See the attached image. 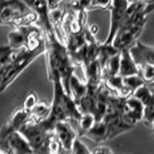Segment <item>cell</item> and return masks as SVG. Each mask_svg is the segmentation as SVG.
Segmentation results:
<instances>
[{"label": "cell", "instance_id": "1", "mask_svg": "<svg viewBox=\"0 0 154 154\" xmlns=\"http://www.w3.org/2000/svg\"><path fill=\"white\" fill-rule=\"evenodd\" d=\"M48 78L53 83V100L50 114L42 123L48 131L52 132L54 131L55 125L60 122H78L82 113L71 96L65 91L60 74L58 72H54L51 75H48Z\"/></svg>", "mask_w": 154, "mask_h": 154}, {"label": "cell", "instance_id": "2", "mask_svg": "<svg viewBox=\"0 0 154 154\" xmlns=\"http://www.w3.org/2000/svg\"><path fill=\"white\" fill-rule=\"evenodd\" d=\"M45 37L46 40L47 74L51 75L54 72H58L61 76L65 91L70 95L69 81L71 76L74 74L76 66L71 60L66 45L58 38L55 31L45 33Z\"/></svg>", "mask_w": 154, "mask_h": 154}, {"label": "cell", "instance_id": "3", "mask_svg": "<svg viewBox=\"0 0 154 154\" xmlns=\"http://www.w3.org/2000/svg\"><path fill=\"white\" fill-rule=\"evenodd\" d=\"M146 3L143 0L130 3L124 22L116 34L112 45L118 50L131 48L143 31L148 14L144 13Z\"/></svg>", "mask_w": 154, "mask_h": 154}, {"label": "cell", "instance_id": "4", "mask_svg": "<svg viewBox=\"0 0 154 154\" xmlns=\"http://www.w3.org/2000/svg\"><path fill=\"white\" fill-rule=\"evenodd\" d=\"M45 52L46 47L36 51H30L26 49L25 47H23L21 49L16 51V54H14L12 63L10 64L7 73L5 75L3 81L1 82V84H0V94L3 93L21 74V72L27 66H30L38 57H40L42 54H45Z\"/></svg>", "mask_w": 154, "mask_h": 154}, {"label": "cell", "instance_id": "5", "mask_svg": "<svg viewBox=\"0 0 154 154\" xmlns=\"http://www.w3.org/2000/svg\"><path fill=\"white\" fill-rule=\"evenodd\" d=\"M30 143L34 154H47V144L50 134L53 132L43 126L41 122H33L30 120L24 123L18 130Z\"/></svg>", "mask_w": 154, "mask_h": 154}, {"label": "cell", "instance_id": "6", "mask_svg": "<svg viewBox=\"0 0 154 154\" xmlns=\"http://www.w3.org/2000/svg\"><path fill=\"white\" fill-rule=\"evenodd\" d=\"M129 4L130 3L127 0H113L112 1V5L110 7V30L106 40L103 42L105 45H112L116 34L124 22Z\"/></svg>", "mask_w": 154, "mask_h": 154}, {"label": "cell", "instance_id": "7", "mask_svg": "<svg viewBox=\"0 0 154 154\" xmlns=\"http://www.w3.org/2000/svg\"><path fill=\"white\" fill-rule=\"evenodd\" d=\"M54 133L62 146L63 152L69 154L71 152L73 144L77 139V134L72 128L69 122H60L54 127Z\"/></svg>", "mask_w": 154, "mask_h": 154}, {"label": "cell", "instance_id": "8", "mask_svg": "<svg viewBox=\"0 0 154 154\" xmlns=\"http://www.w3.org/2000/svg\"><path fill=\"white\" fill-rule=\"evenodd\" d=\"M144 113V106L143 102L134 95L124 100L123 105V118L127 123L134 125L143 122Z\"/></svg>", "mask_w": 154, "mask_h": 154}, {"label": "cell", "instance_id": "9", "mask_svg": "<svg viewBox=\"0 0 154 154\" xmlns=\"http://www.w3.org/2000/svg\"><path fill=\"white\" fill-rule=\"evenodd\" d=\"M84 81L90 88H98L103 83V69L98 58L81 66Z\"/></svg>", "mask_w": 154, "mask_h": 154}, {"label": "cell", "instance_id": "10", "mask_svg": "<svg viewBox=\"0 0 154 154\" xmlns=\"http://www.w3.org/2000/svg\"><path fill=\"white\" fill-rule=\"evenodd\" d=\"M29 119V113L25 112L21 107L14 111L5 124L0 129V140L7 139L12 133L18 131L22 125Z\"/></svg>", "mask_w": 154, "mask_h": 154}, {"label": "cell", "instance_id": "11", "mask_svg": "<svg viewBox=\"0 0 154 154\" xmlns=\"http://www.w3.org/2000/svg\"><path fill=\"white\" fill-rule=\"evenodd\" d=\"M130 52L135 63L138 65L149 64L154 66V47L142 42H136L130 48Z\"/></svg>", "mask_w": 154, "mask_h": 154}, {"label": "cell", "instance_id": "12", "mask_svg": "<svg viewBox=\"0 0 154 154\" xmlns=\"http://www.w3.org/2000/svg\"><path fill=\"white\" fill-rule=\"evenodd\" d=\"M7 139L14 154H34L30 143L19 131L12 133Z\"/></svg>", "mask_w": 154, "mask_h": 154}, {"label": "cell", "instance_id": "13", "mask_svg": "<svg viewBox=\"0 0 154 154\" xmlns=\"http://www.w3.org/2000/svg\"><path fill=\"white\" fill-rule=\"evenodd\" d=\"M139 74V67L135 63L130 52V48L120 51V66L119 75L126 77L130 75Z\"/></svg>", "mask_w": 154, "mask_h": 154}, {"label": "cell", "instance_id": "14", "mask_svg": "<svg viewBox=\"0 0 154 154\" xmlns=\"http://www.w3.org/2000/svg\"><path fill=\"white\" fill-rule=\"evenodd\" d=\"M84 137L88 138L95 143H101L108 141L107 125L104 122V120L101 119L99 122H95L94 126L84 135Z\"/></svg>", "mask_w": 154, "mask_h": 154}, {"label": "cell", "instance_id": "15", "mask_svg": "<svg viewBox=\"0 0 154 154\" xmlns=\"http://www.w3.org/2000/svg\"><path fill=\"white\" fill-rule=\"evenodd\" d=\"M26 27H17L14 28L8 34V45L14 49V51H17L21 48L25 47V37H26Z\"/></svg>", "mask_w": 154, "mask_h": 154}, {"label": "cell", "instance_id": "16", "mask_svg": "<svg viewBox=\"0 0 154 154\" xmlns=\"http://www.w3.org/2000/svg\"><path fill=\"white\" fill-rule=\"evenodd\" d=\"M69 91H70V96L74 102L77 104L79 100L86 94L87 91H88V86H87L86 82H82L75 74L71 76L69 81Z\"/></svg>", "mask_w": 154, "mask_h": 154}, {"label": "cell", "instance_id": "17", "mask_svg": "<svg viewBox=\"0 0 154 154\" xmlns=\"http://www.w3.org/2000/svg\"><path fill=\"white\" fill-rule=\"evenodd\" d=\"M51 105L47 104L45 101H38L30 114H29L28 120L33 122H41L45 120L50 114Z\"/></svg>", "mask_w": 154, "mask_h": 154}, {"label": "cell", "instance_id": "18", "mask_svg": "<svg viewBox=\"0 0 154 154\" xmlns=\"http://www.w3.org/2000/svg\"><path fill=\"white\" fill-rule=\"evenodd\" d=\"M120 66V52L112 56L103 66V78L106 76L118 75Z\"/></svg>", "mask_w": 154, "mask_h": 154}, {"label": "cell", "instance_id": "19", "mask_svg": "<svg viewBox=\"0 0 154 154\" xmlns=\"http://www.w3.org/2000/svg\"><path fill=\"white\" fill-rule=\"evenodd\" d=\"M144 84L146 83H144L143 80L141 78V76L139 74L123 77V86L131 95H133L134 91L138 88H140V87Z\"/></svg>", "mask_w": 154, "mask_h": 154}, {"label": "cell", "instance_id": "20", "mask_svg": "<svg viewBox=\"0 0 154 154\" xmlns=\"http://www.w3.org/2000/svg\"><path fill=\"white\" fill-rule=\"evenodd\" d=\"M95 123V119L91 114H82L80 119L78 120L79 124V137H84V135L94 126Z\"/></svg>", "mask_w": 154, "mask_h": 154}, {"label": "cell", "instance_id": "21", "mask_svg": "<svg viewBox=\"0 0 154 154\" xmlns=\"http://www.w3.org/2000/svg\"><path fill=\"white\" fill-rule=\"evenodd\" d=\"M139 75L143 80L146 85H151L154 83V66L149 64L138 65Z\"/></svg>", "mask_w": 154, "mask_h": 154}, {"label": "cell", "instance_id": "22", "mask_svg": "<svg viewBox=\"0 0 154 154\" xmlns=\"http://www.w3.org/2000/svg\"><path fill=\"white\" fill-rule=\"evenodd\" d=\"M143 106H144V113H143V122L146 126L151 127V124L154 120V94L152 95V97L146 103L143 104Z\"/></svg>", "mask_w": 154, "mask_h": 154}, {"label": "cell", "instance_id": "23", "mask_svg": "<svg viewBox=\"0 0 154 154\" xmlns=\"http://www.w3.org/2000/svg\"><path fill=\"white\" fill-rule=\"evenodd\" d=\"M14 54L16 51L12 49L8 45L0 46V67L12 63Z\"/></svg>", "mask_w": 154, "mask_h": 154}, {"label": "cell", "instance_id": "24", "mask_svg": "<svg viewBox=\"0 0 154 154\" xmlns=\"http://www.w3.org/2000/svg\"><path fill=\"white\" fill-rule=\"evenodd\" d=\"M38 99L37 94L35 91H29L23 99L21 108L25 111V112L30 114V112L35 108V106L38 104Z\"/></svg>", "mask_w": 154, "mask_h": 154}, {"label": "cell", "instance_id": "25", "mask_svg": "<svg viewBox=\"0 0 154 154\" xmlns=\"http://www.w3.org/2000/svg\"><path fill=\"white\" fill-rule=\"evenodd\" d=\"M63 148L58 140L57 136L55 135L54 131L50 134L49 140H48L47 144V154H62Z\"/></svg>", "mask_w": 154, "mask_h": 154}, {"label": "cell", "instance_id": "26", "mask_svg": "<svg viewBox=\"0 0 154 154\" xmlns=\"http://www.w3.org/2000/svg\"><path fill=\"white\" fill-rule=\"evenodd\" d=\"M69 154H93V152H91L88 147L85 146V143L77 138L73 144V147H72L71 152Z\"/></svg>", "mask_w": 154, "mask_h": 154}, {"label": "cell", "instance_id": "27", "mask_svg": "<svg viewBox=\"0 0 154 154\" xmlns=\"http://www.w3.org/2000/svg\"><path fill=\"white\" fill-rule=\"evenodd\" d=\"M0 154H14L8 143V139L0 140Z\"/></svg>", "mask_w": 154, "mask_h": 154}, {"label": "cell", "instance_id": "28", "mask_svg": "<svg viewBox=\"0 0 154 154\" xmlns=\"http://www.w3.org/2000/svg\"><path fill=\"white\" fill-rule=\"evenodd\" d=\"M91 152L93 154H114L112 150L107 146H98L94 148Z\"/></svg>", "mask_w": 154, "mask_h": 154}, {"label": "cell", "instance_id": "29", "mask_svg": "<svg viewBox=\"0 0 154 154\" xmlns=\"http://www.w3.org/2000/svg\"><path fill=\"white\" fill-rule=\"evenodd\" d=\"M146 3V8H144V13L146 14H151L154 11V0H143Z\"/></svg>", "mask_w": 154, "mask_h": 154}, {"label": "cell", "instance_id": "30", "mask_svg": "<svg viewBox=\"0 0 154 154\" xmlns=\"http://www.w3.org/2000/svg\"><path fill=\"white\" fill-rule=\"evenodd\" d=\"M47 1H48V6H49V10H52L58 7L59 5H61L62 2L65 1V0H47Z\"/></svg>", "mask_w": 154, "mask_h": 154}, {"label": "cell", "instance_id": "31", "mask_svg": "<svg viewBox=\"0 0 154 154\" xmlns=\"http://www.w3.org/2000/svg\"><path fill=\"white\" fill-rule=\"evenodd\" d=\"M88 30L91 35L96 36V34L98 32V26L96 24H91V25H88Z\"/></svg>", "mask_w": 154, "mask_h": 154}, {"label": "cell", "instance_id": "32", "mask_svg": "<svg viewBox=\"0 0 154 154\" xmlns=\"http://www.w3.org/2000/svg\"><path fill=\"white\" fill-rule=\"evenodd\" d=\"M78 2L85 10L89 11V7H90V4L91 2V0H78Z\"/></svg>", "mask_w": 154, "mask_h": 154}, {"label": "cell", "instance_id": "33", "mask_svg": "<svg viewBox=\"0 0 154 154\" xmlns=\"http://www.w3.org/2000/svg\"><path fill=\"white\" fill-rule=\"evenodd\" d=\"M127 1H128L129 3H134V2H137V1H139V0H127Z\"/></svg>", "mask_w": 154, "mask_h": 154}, {"label": "cell", "instance_id": "34", "mask_svg": "<svg viewBox=\"0 0 154 154\" xmlns=\"http://www.w3.org/2000/svg\"><path fill=\"white\" fill-rule=\"evenodd\" d=\"M151 129H152V131H153V133H154V120H153V122H152V124H151Z\"/></svg>", "mask_w": 154, "mask_h": 154}, {"label": "cell", "instance_id": "35", "mask_svg": "<svg viewBox=\"0 0 154 154\" xmlns=\"http://www.w3.org/2000/svg\"><path fill=\"white\" fill-rule=\"evenodd\" d=\"M148 86H149V87H150V88H151V89H152V90L154 91V83H152L151 85H148Z\"/></svg>", "mask_w": 154, "mask_h": 154}, {"label": "cell", "instance_id": "36", "mask_svg": "<svg viewBox=\"0 0 154 154\" xmlns=\"http://www.w3.org/2000/svg\"><path fill=\"white\" fill-rule=\"evenodd\" d=\"M0 26H2V25H1V22H0Z\"/></svg>", "mask_w": 154, "mask_h": 154}]
</instances>
